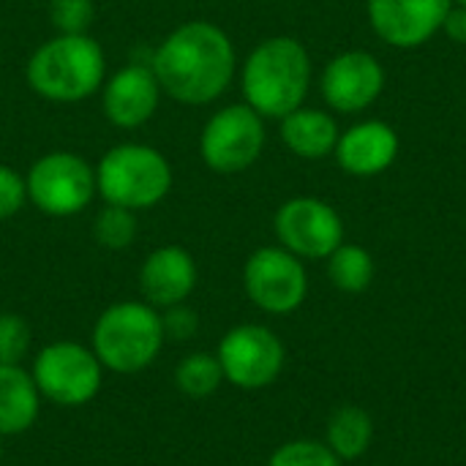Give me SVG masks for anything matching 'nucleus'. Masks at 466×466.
Wrapping results in <instances>:
<instances>
[{
    "mask_svg": "<svg viewBox=\"0 0 466 466\" xmlns=\"http://www.w3.org/2000/svg\"><path fill=\"white\" fill-rule=\"evenodd\" d=\"M235 66L232 38L208 19L177 25L150 55L161 93L186 106H202L224 96Z\"/></svg>",
    "mask_w": 466,
    "mask_h": 466,
    "instance_id": "nucleus-1",
    "label": "nucleus"
},
{
    "mask_svg": "<svg viewBox=\"0 0 466 466\" xmlns=\"http://www.w3.org/2000/svg\"><path fill=\"white\" fill-rule=\"evenodd\" d=\"M161 325H164V336L175 339V341H188L197 330H199V317L194 309H188L186 303L164 309L161 311Z\"/></svg>",
    "mask_w": 466,
    "mask_h": 466,
    "instance_id": "nucleus-27",
    "label": "nucleus"
},
{
    "mask_svg": "<svg viewBox=\"0 0 466 466\" xmlns=\"http://www.w3.org/2000/svg\"><path fill=\"white\" fill-rule=\"evenodd\" d=\"M25 79L30 90L46 101L76 104L101 90L106 57L90 33H55L30 55Z\"/></svg>",
    "mask_w": 466,
    "mask_h": 466,
    "instance_id": "nucleus-2",
    "label": "nucleus"
},
{
    "mask_svg": "<svg viewBox=\"0 0 466 466\" xmlns=\"http://www.w3.org/2000/svg\"><path fill=\"white\" fill-rule=\"evenodd\" d=\"M374 437V423L360 407H341L328 420V448L341 459H360Z\"/></svg>",
    "mask_w": 466,
    "mask_h": 466,
    "instance_id": "nucleus-19",
    "label": "nucleus"
},
{
    "mask_svg": "<svg viewBox=\"0 0 466 466\" xmlns=\"http://www.w3.org/2000/svg\"><path fill=\"white\" fill-rule=\"evenodd\" d=\"M30 325L22 314L0 311V366H22L30 352Z\"/></svg>",
    "mask_w": 466,
    "mask_h": 466,
    "instance_id": "nucleus-23",
    "label": "nucleus"
},
{
    "mask_svg": "<svg viewBox=\"0 0 466 466\" xmlns=\"http://www.w3.org/2000/svg\"><path fill=\"white\" fill-rule=\"evenodd\" d=\"M224 382L221 363L213 352H191L175 369V385L188 399H208Z\"/></svg>",
    "mask_w": 466,
    "mask_h": 466,
    "instance_id": "nucleus-20",
    "label": "nucleus"
},
{
    "mask_svg": "<svg viewBox=\"0 0 466 466\" xmlns=\"http://www.w3.org/2000/svg\"><path fill=\"white\" fill-rule=\"evenodd\" d=\"M0 464H3V437H0Z\"/></svg>",
    "mask_w": 466,
    "mask_h": 466,
    "instance_id": "nucleus-29",
    "label": "nucleus"
},
{
    "mask_svg": "<svg viewBox=\"0 0 466 466\" xmlns=\"http://www.w3.org/2000/svg\"><path fill=\"white\" fill-rule=\"evenodd\" d=\"M164 341L167 336L158 309L145 300H120L98 314L90 350L101 360L104 371L139 374L156 363Z\"/></svg>",
    "mask_w": 466,
    "mask_h": 466,
    "instance_id": "nucleus-4",
    "label": "nucleus"
},
{
    "mask_svg": "<svg viewBox=\"0 0 466 466\" xmlns=\"http://www.w3.org/2000/svg\"><path fill=\"white\" fill-rule=\"evenodd\" d=\"M445 33L456 41V44H466V5L451 8L445 22H442Z\"/></svg>",
    "mask_w": 466,
    "mask_h": 466,
    "instance_id": "nucleus-28",
    "label": "nucleus"
},
{
    "mask_svg": "<svg viewBox=\"0 0 466 466\" xmlns=\"http://www.w3.org/2000/svg\"><path fill=\"white\" fill-rule=\"evenodd\" d=\"M197 279L199 270L191 251L169 243V246H158L145 257L139 268V292L145 303L164 311L186 303L197 289Z\"/></svg>",
    "mask_w": 466,
    "mask_h": 466,
    "instance_id": "nucleus-14",
    "label": "nucleus"
},
{
    "mask_svg": "<svg viewBox=\"0 0 466 466\" xmlns=\"http://www.w3.org/2000/svg\"><path fill=\"white\" fill-rule=\"evenodd\" d=\"M459 3H461V5H466V0H459Z\"/></svg>",
    "mask_w": 466,
    "mask_h": 466,
    "instance_id": "nucleus-30",
    "label": "nucleus"
},
{
    "mask_svg": "<svg viewBox=\"0 0 466 466\" xmlns=\"http://www.w3.org/2000/svg\"><path fill=\"white\" fill-rule=\"evenodd\" d=\"M98 93L104 117L117 128L145 126L156 115L164 96L150 63H126L104 79Z\"/></svg>",
    "mask_w": 466,
    "mask_h": 466,
    "instance_id": "nucleus-12",
    "label": "nucleus"
},
{
    "mask_svg": "<svg viewBox=\"0 0 466 466\" xmlns=\"http://www.w3.org/2000/svg\"><path fill=\"white\" fill-rule=\"evenodd\" d=\"M281 139L300 158H325L336 150L339 128L328 112L300 106L281 117Z\"/></svg>",
    "mask_w": 466,
    "mask_h": 466,
    "instance_id": "nucleus-18",
    "label": "nucleus"
},
{
    "mask_svg": "<svg viewBox=\"0 0 466 466\" xmlns=\"http://www.w3.org/2000/svg\"><path fill=\"white\" fill-rule=\"evenodd\" d=\"M27 202L52 218L79 216L96 191V167L71 150H49L25 175Z\"/></svg>",
    "mask_w": 466,
    "mask_h": 466,
    "instance_id": "nucleus-7",
    "label": "nucleus"
},
{
    "mask_svg": "<svg viewBox=\"0 0 466 466\" xmlns=\"http://www.w3.org/2000/svg\"><path fill=\"white\" fill-rule=\"evenodd\" d=\"M385 85L380 60L369 52H344L322 74V96L339 112H360L377 101Z\"/></svg>",
    "mask_w": 466,
    "mask_h": 466,
    "instance_id": "nucleus-15",
    "label": "nucleus"
},
{
    "mask_svg": "<svg viewBox=\"0 0 466 466\" xmlns=\"http://www.w3.org/2000/svg\"><path fill=\"white\" fill-rule=\"evenodd\" d=\"M41 393L22 366H0V437L30 431L41 415Z\"/></svg>",
    "mask_w": 466,
    "mask_h": 466,
    "instance_id": "nucleus-17",
    "label": "nucleus"
},
{
    "mask_svg": "<svg viewBox=\"0 0 466 466\" xmlns=\"http://www.w3.org/2000/svg\"><path fill=\"white\" fill-rule=\"evenodd\" d=\"M243 287L257 309L268 314H289L306 300L309 276L300 257L284 246H265L246 259Z\"/></svg>",
    "mask_w": 466,
    "mask_h": 466,
    "instance_id": "nucleus-10",
    "label": "nucleus"
},
{
    "mask_svg": "<svg viewBox=\"0 0 466 466\" xmlns=\"http://www.w3.org/2000/svg\"><path fill=\"white\" fill-rule=\"evenodd\" d=\"M175 186L169 158L142 142H120L96 164V191L104 205L126 210H150L161 205Z\"/></svg>",
    "mask_w": 466,
    "mask_h": 466,
    "instance_id": "nucleus-5",
    "label": "nucleus"
},
{
    "mask_svg": "<svg viewBox=\"0 0 466 466\" xmlns=\"http://www.w3.org/2000/svg\"><path fill=\"white\" fill-rule=\"evenodd\" d=\"M265 147V123L248 104H229L210 115L199 134V156L218 175L248 169Z\"/></svg>",
    "mask_w": 466,
    "mask_h": 466,
    "instance_id": "nucleus-8",
    "label": "nucleus"
},
{
    "mask_svg": "<svg viewBox=\"0 0 466 466\" xmlns=\"http://www.w3.org/2000/svg\"><path fill=\"white\" fill-rule=\"evenodd\" d=\"M328 276L341 292H363L374 279V259L360 246H339L328 257Z\"/></svg>",
    "mask_w": 466,
    "mask_h": 466,
    "instance_id": "nucleus-21",
    "label": "nucleus"
},
{
    "mask_svg": "<svg viewBox=\"0 0 466 466\" xmlns=\"http://www.w3.org/2000/svg\"><path fill=\"white\" fill-rule=\"evenodd\" d=\"M27 202L25 175H19L14 167L0 164V221L14 218Z\"/></svg>",
    "mask_w": 466,
    "mask_h": 466,
    "instance_id": "nucleus-26",
    "label": "nucleus"
},
{
    "mask_svg": "<svg viewBox=\"0 0 466 466\" xmlns=\"http://www.w3.org/2000/svg\"><path fill=\"white\" fill-rule=\"evenodd\" d=\"M273 227L281 246L303 259H328L344 238L339 213L314 197H295L284 202L273 218Z\"/></svg>",
    "mask_w": 466,
    "mask_h": 466,
    "instance_id": "nucleus-11",
    "label": "nucleus"
},
{
    "mask_svg": "<svg viewBox=\"0 0 466 466\" xmlns=\"http://www.w3.org/2000/svg\"><path fill=\"white\" fill-rule=\"evenodd\" d=\"M93 238L101 248H109V251L128 248L137 240V213L117 208V205H104L96 213Z\"/></svg>",
    "mask_w": 466,
    "mask_h": 466,
    "instance_id": "nucleus-22",
    "label": "nucleus"
},
{
    "mask_svg": "<svg viewBox=\"0 0 466 466\" xmlns=\"http://www.w3.org/2000/svg\"><path fill=\"white\" fill-rule=\"evenodd\" d=\"M49 19L57 33H87L96 19L93 0H52Z\"/></svg>",
    "mask_w": 466,
    "mask_h": 466,
    "instance_id": "nucleus-25",
    "label": "nucleus"
},
{
    "mask_svg": "<svg viewBox=\"0 0 466 466\" xmlns=\"http://www.w3.org/2000/svg\"><path fill=\"white\" fill-rule=\"evenodd\" d=\"M453 0H369V16L374 30L393 46H418L431 38Z\"/></svg>",
    "mask_w": 466,
    "mask_h": 466,
    "instance_id": "nucleus-13",
    "label": "nucleus"
},
{
    "mask_svg": "<svg viewBox=\"0 0 466 466\" xmlns=\"http://www.w3.org/2000/svg\"><path fill=\"white\" fill-rule=\"evenodd\" d=\"M311 82L306 46L289 35H273L251 49L240 71L246 104L262 117H287L300 109Z\"/></svg>",
    "mask_w": 466,
    "mask_h": 466,
    "instance_id": "nucleus-3",
    "label": "nucleus"
},
{
    "mask_svg": "<svg viewBox=\"0 0 466 466\" xmlns=\"http://www.w3.org/2000/svg\"><path fill=\"white\" fill-rule=\"evenodd\" d=\"M399 153V134L380 120L352 126L336 142V158L350 175H377L393 164Z\"/></svg>",
    "mask_w": 466,
    "mask_h": 466,
    "instance_id": "nucleus-16",
    "label": "nucleus"
},
{
    "mask_svg": "<svg viewBox=\"0 0 466 466\" xmlns=\"http://www.w3.org/2000/svg\"><path fill=\"white\" fill-rule=\"evenodd\" d=\"M33 382L44 401L66 410L90 404L104 382V366L96 352L79 341H52L33 358Z\"/></svg>",
    "mask_w": 466,
    "mask_h": 466,
    "instance_id": "nucleus-6",
    "label": "nucleus"
},
{
    "mask_svg": "<svg viewBox=\"0 0 466 466\" xmlns=\"http://www.w3.org/2000/svg\"><path fill=\"white\" fill-rule=\"evenodd\" d=\"M224 382L240 390H262L273 385L284 369V344L265 325H238L232 328L216 352Z\"/></svg>",
    "mask_w": 466,
    "mask_h": 466,
    "instance_id": "nucleus-9",
    "label": "nucleus"
},
{
    "mask_svg": "<svg viewBox=\"0 0 466 466\" xmlns=\"http://www.w3.org/2000/svg\"><path fill=\"white\" fill-rule=\"evenodd\" d=\"M268 466H341V459L325 442L295 440V442L276 448Z\"/></svg>",
    "mask_w": 466,
    "mask_h": 466,
    "instance_id": "nucleus-24",
    "label": "nucleus"
}]
</instances>
